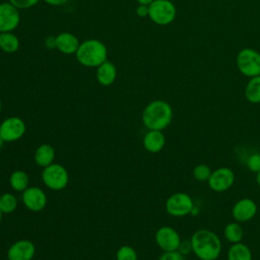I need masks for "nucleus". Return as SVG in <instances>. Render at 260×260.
Segmentation results:
<instances>
[{"mask_svg": "<svg viewBox=\"0 0 260 260\" xmlns=\"http://www.w3.org/2000/svg\"><path fill=\"white\" fill-rule=\"evenodd\" d=\"M26 131L25 123L16 116L4 119L0 124V136L5 142H13L20 139Z\"/></svg>", "mask_w": 260, "mask_h": 260, "instance_id": "nucleus-10", "label": "nucleus"}, {"mask_svg": "<svg viewBox=\"0 0 260 260\" xmlns=\"http://www.w3.org/2000/svg\"><path fill=\"white\" fill-rule=\"evenodd\" d=\"M40 0H9V2L14 5L17 9H26L35 6Z\"/></svg>", "mask_w": 260, "mask_h": 260, "instance_id": "nucleus-28", "label": "nucleus"}, {"mask_svg": "<svg viewBox=\"0 0 260 260\" xmlns=\"http://www.w3.org/2000/svg\"><path fill=\"white\" fill-rule=\"evenodd\" d=\"M143 147L150 153L161 151L166 145V136L160 130H147L142 139Z\"/></svg>", "mask_w": 260, "mask_h": 260, "instance_id": "nucleus-15", "label": "nucleus"}, {"mask_svg": "<svg viewBox=\"0 0 260 260\" xmlns=\"http://www.w3.org/2000/svg\"><path fill=\"white\" fill-rule=\"evenodd\" d=\"M117 260H137V253L131 246H121L116 253Z\"/></svg>", "mask_w": 260, "mask_h": 260, "instance_id": "nucleus-26", "label": "nucleus"}, {"mask_svg": "<svg viewBox=\"0 0 260 260\" xmlns=\"http://www.w3.org/2000/svg\"><path fill=\"white\" fill-rule=\"evenodd\" d=\"M148 17L158 25H167L174 21L177 10L170 0H154L148 5Z\"/></svg>", "mask_w": 260, "mask_h": 260, "instance_id": "nucleus-7", "label": "nucleus"}, {"mask_svg": "<svg viewBox=\"0 0 260 260\" xmlns=\"http://www.w3.org/2000/svg\"><path fill=\"white\" fill-rule=\"evenodd\" d=\"M194 207L192 197L185 192H176L169 196L166 201V211L174 217H184L191 214Z\"/></svg>", "mask_w": 260, "mask_h": 260, "instance_id": "nucleus-5", "label": "nucleus"}, {"mask_svg": "<svg viewBox=\"0 0 260 260\" xmlns=\"http://www.w3.org/2000/svg\"><path fill=\"white\" fill-rule=\"evenodd\" d=\"M108 49L106 45L96 39H88L80 43L75 57L82 66L93 68L99 67L107 61Z\"/></svg>", "mask_w": 260, "mask_h": 260, "instance_id": "nucleus-3", "label": "nucleus"}, {"mask_svg": "<svg viewBox=\"0 0 260 260\" xmlns=\"http://www.w3.org/2000/svg\"><path fill=\"white\" fill-rule=\"evenodd\" d=\"M138 2V4H143V5H149L151 4L154 0H136Z\"/></svg>", "mask_w": 260, "mask_h": 260, "instance_id": "nucleus-34", "label": "nucleus"}, {"mask_svg": "<svg viewBox=\"0 0 260 260\" xmlns=\"http://www.w3.org/2000/svg\"><path fill=\"white\" fill-rule=\"evenodd\" d=\"M18 10L9 1L0 3V32L12 31L18 26L20 22Z\"/></svg>", "mask_w": 260, "mask_h": 260, "instance_id": "nucleus-13", "label": "nucleus"}, {"mask_svg": "<svg viewBox=\"0 0 260 260\" xmlns=\"http://www.w3.org/2000/svg\"><path fill=\"white\" fill-rule=\"evenodd\" d=\"M154 241L164 252L178 251L182 241L179 233L172 226L164 225L157 229L154 234Z\"/></svg>", "mask_w": 260, "mask_h": 260, "instance_id": "nucleus-9", "label": "nucleus"}, {"mask_svg": "<svg viewBox=\"0 0 260 260\" xmlns=\"http://www.w3.org/2000/svg\"><path fill=\"white\" fill-rule=\"evenodd\" d=\"M21 200L23 205L30 211H42L47 205V195L45 191L36 186L27 187L21 192Z\"/></svg>", "mask_w": 260, "mask_h": 260, "instance_id": "nucleus-11", "label": "nucleus"}, {"mask_svg": "<svg viewBox=\"0 0 260 260\" xmlns=\"http://www.w3.org/2000/svg\"><path fill=\"white\" fill-rule=\"evenodd\" d=\"M36 254L35 244L22 239L14 242L7 250L8 260H31Z\"/></svg>", "mask_w": 260, "mask_h": 260, "instance_id": "nucleus-14", "label": "nucleus"}, {"mask_svg": "<svg viewBox=\"0 0 260 260\" xmlns=\"http://www.w3.org/2000/svg\"><path fill=\"white\" fill-rule=\"evenodd\" d=\"M158 260H187L186 256L182 255L179 251L164 252Z\"/></svg>", "mask_w": 260, "mask_h": 260, "instance_id": "nucleus-29", "label": "nucleus"}, {"mask_svg": "<svg viewBox=\"0 0 260 260\" xmlns=\"http://www.w3.org/2000/svg\"><path fill=\"white\" fill-rule=\"evenodd\" d=\"M190 241L192 252L199 260H216L221 254V241L210 230L201 229L194 232Z\"/></svg>", "mask_w": 260, "mask_h": 260, "instance_id": "nucleus-1", "label": "nucleus"}, {"mask_svg": "<svg viewBox=\"0 0 260 260\" xmlns=\"http://www.w3.org/2000/svg\"><path fill=\"white\" fill-rule=\"evenodd\" d=\"M42 181L47 188L53 191H60L68 185L69 174L62 165L53 162L44 168L42 172Z\"/></svg>", "mask_w": 260, "mask_h": 260, "instance_id": "nucleus-4", "label": "nucleus"}, {"mask_svg": "<svg viewBox=\"0 0 260 260\" xmlns=\"http://www.w3.org/2000/svg\"><path fill=\"white\" fill-rule=\"evenodd\" d=\"M18 202L14 194L6 192L0 195V209L3 214H8L13 212L17 208Z\"/></svg>", "mask_w": 260, "mask_h": 260, "instance_id": "nucleus-24", "label": "nucleus"}, {"mask_svg": "<svg viewBox=\"0 0 260 260\" xmlns=\"http://www.w3.org/2000/svg\"><path fill=\"white\" fill-rule=\"evenodd\" d=\"M141 120L147 130H165L173 120L171 105L162 100L150 102L143 110Z\"/></svg>", "mask_w": 260, "mask_h": 260, "instance_id": "nucleus-2", "label": "nucleus"}, {"mask_svg": "<svg viewBox=\"0 0 260 260\" xmlns=\"http://www.w3.org/2000/svg\"><path fill=\"white\" fill-rule=\"evenodd\" d=\"M178 251L184 256H187L189 253H191L192 252V246H191L190 239L189 240H182L181 243H180Z\"/></svg>", "mask_w": 260, "mask_h": 260, "instance_id": "nucleus-30", "label": "nucleus"}, {"mask_svg": "<svg viewBox=\"0 0 260 260\" xmlns=\"http://www.w3.org/2000/svg\"><path fill=\"white\" fill-rule=\"evenodd\" d=\"M211 172L212 171L209 166L205 164H199L193 169L192 175L194 179L198 182H207L211 175Z\"/></svg>", "mask_w": 260, "mask_h": 260, "instance_id": "nucleus-25", "label": "nucleus"}, {"mask_svg": "<svg viewBox=\"0 0 260 260\" xmlns=\"http://www.w3.org/2000/svg\"><path fill=\"white\" fill-rule=\"evenodd\" d=\"M18 38L11 31L0 32V49L5 53H15L19 49Z\"/></svg>", "mask_w": 260, "mask_h": 260, "instance_id": "nucleus-23", "label": "nucleus"}, {"mask_svg": "<svg viewBox=\"0 0 260 260\" xmlns=\"http://www.w3.org/2000/svg\"><path fill=\"white\" fill-rule=\"evenodd\" d=\"M246 166L249 171L255 174L260 172V153L255 152L250 154L246 159Z\"/></svg>", "mask_w": 260, "mask_h": 260, "instance_id": "nucleus-27", "label": "nucleus"}, {"mask_svg": "<svg viewBox=\"0 0 260 260\" xmlns=\"http://www.w3.org/2000/svg\"><path fill=\"white\" fill-rule=\"evenodd\" d=\"M4 142H5V141H4V140H3V138H2V137H1V136H0V149H1V148H2V146H3V144H4Z\"/></svg>", "mask_w": 260, "mask_h": 260, "instance_id": "nucleus-36", "label": "nucleus"}, {"mask_svg": "<svg viewBox=\"0 0 260 260\" xmlns=\"http://www.w3.org/2000/svg\"><path fill=\"white\" fill-rule=\"evenodd\" d=\"M228 260H253L251 249L244 243L232 244L226 254Z\"/></svg>", "mask_w": 260, "mask_h": 260, "instance_id": "nucleus-19", "label": "nucleus"}, {"mask_svg": "<svg viewBox=\"0 0 260 260\" xmlns=\"http://www.w3.org/2000/svg\"><path fill=\"white\" fill-rule=\"evenodd\" d=\"M0 185H1V178H0Z\"/></svg>", "mask_w": 260, "mask_h": 260, "instance_id": "nucleus-39", "label": "nucleus"}, {"mask_svg": "<svg viewBox=\"0 0 260 260\" xmlns=\"http://www.w3.org/2000/svg\"><path fill=\"white\" fill-rule=\"evenodd\" d=\"M236 176L232 169L228 167H219L211 172L207 181L208 187L217 193L228 191L235 183Z\"/></svg>", "mask_w": 260, "mask_h": 260, "instance_id": "nucleus-8", "label": "nucleus"}, {"mask_svg": "<svg viewBox=\"0 0 260 260\" xmlns=\"http://www.w3.org/2000/svg\"><path fill=\"white\" fill-rule=\"evenodd\" d=\"M45 46L49 49L52 50L54 48H56V37L50 36L45 40Z\"/></svg>", "mask_w": 260, "mask_h": 260, "instance_id": "nucleus-32", "label": "nucleus"}, {"mask_svg": "<svg viewBox=\"0 0 260 260\" xmlns=\"http://www.w3.org/2000/svg\"><path fill=\"white\" fill-rule=\"evenodd\" d=\"M148 13H149L148 5L138 4V6L136 7V14L139 17H146V16H148Z\"/></svg>", "mask_w": 260, "mask_h": 260, "instance_id": "nucleus-31", "label": "nucleus"}, {"mask_svg": "<svg viewBox=\"0 0 260 260\" xmlns=\"http://www.w3.org/2000/svg\"><path fill=\"white\" fill-rule=\"evenodd\" d=\"M256 183H257L258 187L260 188V172H258V173L256 174Z\"/></svg>", "mask_w": 260, "mask_h": 260, "instance_id": "nucleus-35", "label": "nucleus"}, {"mask_svg": "<svg viewBox=\"0 0 260 260\" xmlns=\"http://www.w3.org/2000/svg\"><path fill=\"white\" fill-rule=\"evenodd\" d=\"M44 1L53 6H60V5L65 4L68 0H44Z\"/></svg>", "mask_w": 260, "mask_h": 260, "instance_id": "nucleus-33", "label": "nucleus"}, {"mask_svg": "<svg viewBox=\"0 0 260 260\" xmlns=\"http://www.w3.org/2000/svg\"><path fill=\"white\" fill-rule=\"evenodd\" d=\"M223 237L231 244L242 242L244 238V229L238 221L229 222L223 229Z\"/></svg>", "mask_w": 260, "mask_h": 260, "instance_id": "nucleus-20", "label": "nucleus"}, {"mask_svg": "<svg viewBox=\"0 0 260 260\" xmlns=\"http://www.w3.org/2000/svg\"><path fill=\"white\" fill-rule=\"evenodd\" d=\"M1 110H2V103H1V100H0V113H1Z\"/></svg>", "mask_w": 260, "mask_h": 260, "instance_id": "nucleus-38", "label": "nucleus"}, {"mask_svg": "<svg viewBox=\"0 0 260 260\" xmlns=\"http://www.w3.org/2000/svg\"><path fill=\"white\" fill-rule=\"evenodd\" d=\"M258 212L257 203L251 198H241L232 207V217L240 223L247 222Z\"/></svg>", "mask_w": 260, "mask_h": 260, "instance_id": "nucleus-12", "label": "nucleus"}, {"mask_svg": "<svg viewBox=\"0 0 260 260\" xmlns=\"http://www.w3.org/2000/svg\"><path fill=\"white\" fill-rule=\"evenodd\" d=\"M117 77V68L114 63L105 61L96 67V80L104 86H109L114 83Z\"/></svg>", "mask_w": 260, "mask_h": 260, "instance_id": "nucleus-17", "label": "nucleus"}, {"mask_svg": "<svg viewBox=\"0 0 260 260\" xmlns=\"http://www.w3.org/2000/svg\"><path fill=\"white\" fill-rule=\"evenodd\" d=\"M29 184L28 175L21 170H16L9 177V185L15 192H23Z\"/></svg>", "mask_w": 260, "mask_h": 260, "instance_id": "nucleus-21", "label": "nucleus"}, {"mask_svg": "<svg viewBox=\"0 0 260 260\" xmlns=\"http://www.w3.org/2000/svg\"><path fill=\"white\" fill-rule=\"evenodd\" d=\"M2 217H3V212H2L1 209H0V223H1V221H2Z\"/></svg>", "mask_w": 260, "mask_h": 260, "instance_id": "nucleus-37", "label": "nucleus"}, {"mask_svg": "<svg viewBox=\"0 0 260 260\" xmlns=\"http://www.w3.org/2000/svg\"><path fill=\"white\" fill-rule=\"evenodd\" d=\"M80 43L78 38L68 31H63L56 36V49L66 55L75 54Z\"/></svg>", "mask_w": 260, "mask_h": 260, "instance_id": "nucleus-16", "label": "nucleus"}, {"mask_svg": "<svg viewBox=\"0 0 260 260\" xmlns=\"http://www.w3.org/2000/svg\"><path fill=\"white\" fill-rule=\"evenodd\" d=\"M237 66L239 71L247 76L260 75V53L251 48L242 49L237 55Z\"/></svg>", "mask_w": 260, "mask_h": 260, "instance_id": "nucleus-6", "label": "nucleus"}, {"mask_svg": "<svg viewBox=\"0 0 260 260\" xmlns=\"http://www.w3.org/2000/svg\"><path fill=\"white\" fill-rule=\"evenodd\" d=\"M35 162L41 167L46 168L54 162L55 159V149L49 143H43L39 145L34 154Z\"/></svg>", "mask_w": 260, "mask_h": 260, "instance_id": "nucleus-18", "label": "nucleus"}, {"mask_svg": "<svg viewBox=\"0 0 260 260\" xmlns=\"http://www.w3.org/2000/svg\"><path fill=\"white\" fill-rule=\"evenodd\" d=\"M245 98L251 104H260V75L249 79L245 87Z\"/></svg>", "mask_w": 260, "mask_h": 260, "instance_id": "nucleus-22", "label": "nucleus"}]
</instances>
